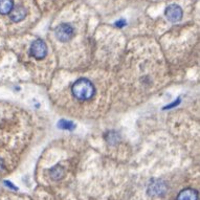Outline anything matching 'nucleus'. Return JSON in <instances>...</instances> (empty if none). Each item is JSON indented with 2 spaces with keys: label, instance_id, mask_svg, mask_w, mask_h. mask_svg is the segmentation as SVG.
<instances>
[{
  "label": "nucleus",
  "instance_id": "f257e3e1",
  "mask_svg": "<svg viewBox=\"0 0 200 200\" xmlns=\"http://www.w3.org/2000/svg\"><path fill=\"white\" fill-rule=\"evenodd\" d=\"M74 97L79 101H88L92 99L95 93V88L90 80L86 78L79 79L71 87Z\"/></svg>",
  "mask_w": 200,
  "mask_h": 200
},
{
  "label": "nucleus",
  "instance_id": "f03ea898",
  "mask_svg": "<svg viewBox=\"0 0 200 200\" xmlns=\"http://www.w3.org/2000/svg\"><path fill=\"white\" fill-rule=\"evenodd\" d=\"M30 56L37 60H42L47 55V45L42 39L35 40L30 46Z\"/></svg>",
  "mask_w": 200,
  "mask_h": 200
},
{
  "label": "nucleus",
  "instance_id": "7ed1b4c3",
  "mask_svg": "<svg viewBox=\"0 0 200 200\" xmlns=\"http://www.w3.org/2000/svg\"><path fill=\"white\" fill-rule=\"evenodd\" d=\"M55 35L59 41L61 42H68L69 40L74 37V28L71 25H69L67 23L60 24L55 30Z\"/></svg>",
  "mask_w": 200,
  "mask_h": 200
},
{
  "label": "nucleus",
  "instance_id": "20e7f679",
  "mask_svg": "<svg viewBox=\"0 0 200 200\" xmlns=\"http://www.w3.org/2000/svg\"><path fill=\"white\" fill-rule=\"evenodd\" d=\"M182 9L179 5L177 4H171L166 9V16L169 21L173 23L179 22L182 19Z\"/></svg>",
  "mask_w": 200,
  "mask_h": 200
},
{
  "label": "nucleus",
  "instance_id": "39448f33",
  "mask_svg": "<svg viewBox=\"0 0 200 200\" xmlns=\"http://www.w3.org/2000/svg\"><path fill=\"white\" fill-rule=\"evenodd\" d=\"M166 190H167L166 184L163 183L161 180H153L152 183L149 184L148 192H149V194H151L153 196H160L165 194Z\"/></svg>",
  "mask_w": 200,
  "mask_h": 200
},
{
  "label": "nucleus",
  "instance_id": "423d86ee",
  "mask_svg": "<svg viewBox=\"0 0 200 200\" xmlns=\"http://www.w3.org/2000/svg\"><path fill=\"white\" fill-rule=\"evenodd\" d=\"M26 16V9L22 5H17L16 7H13L12 12L9 13V18L13 22H20Z\"/></svg>",
  "mask_w": 200,
  "mask_h": 200
},
{
  "label": "nucleus",
  "instance_id": "0eeeda50",
  "mask_svg": "<svg viewBox=\"0 0 200 200\" xmlns=\"http://www.w3.org/2000/svg\"><path fill=\"white\" fill-rule=\"evenodd\" d=\"M176 200H199L198 192L194 189H184L177 195Z\"/></svg>",
  "mask_w": 200,
  "mask_h": 200
},
{
  "label": "nucleus",
  "instance_id": "6e6552de",
  "mask_svg": "<svg viewBox=\"0 0 200 200\" xmlns=\"http://www.w3.org/2000/svg\"><path fill=\"white\" fill-rule=\"evenodd\" d=\"M14 7V0H0V15H9Z\"/></svg>",
  "mask_w": 200,
  "mask_h": 200
},
{
  "label": "nucleus",
  "instance_id": "1a4fd4ad",
  "mask_svg": "<svg viewBox=\"0 0 200 200\" xmlns=\"http://www.w3.org/2000/svg\"><path fill=\"white\" fill-rule=\"evenodd\" d=\"M49 173H51V176L53 180H58L62 178V176L64 175V169L61 166H56L49 170Z\"/></svg>",
  "mask_w": 200,
  "mask_h": 200
},
{
  "label": "nucleus",
  "instance_id": "9d476101",
  "mask_svg": "<svg viewBox=\"0 0 200 200\" xmlns=\"http://www.w3.org/2000/svg\"><path fill=\"white\" fill-rule=\"evenodd\" d=\"M59 125V128H62V129H66V130H74V124H72L71 122H68V121H65V120H61L60 122L58 123Z\"/></svg>",
  "mask_w": 200,
  "mask_h": 200
},
{
  "label": "nucleus",
  "instance_id": "9b49d317",
  "mask_svg": "<svg viewBox=\"0 0 200 200\" xmlns=\"http://www.w3.org/2000/svg\"><path fill=\"white\" fill-rule=\"evenodd\" d=\"M115 25H116L117 27H123L124 25H126V21H125V20L117 21V22H115Z\"/></svg>",
  "mask_w": 200,
  "mask_h": 200
},
{
  "label": "nucleus",
  "instance_id": "f8f14e48",
  "mask_svg": "<svg viewBox=\"0 0 200 200\" xmlns=\"http://www.w3.org/2000/svg\"><path fill=\"white\" fill-rule=\"evenodd\" d=\"M179 103H180V99H178V100H176V102L173 103L172 105H169V106H167V107H165V109H170V108H172V107H175V106L178 105Z\"/></svg>",
  "mask_w": 200,
  "mask_h": 200
},
{
  "label": "nucleus",
  "instance_id": "ddd939ff",
  "mask_svg": "<svg viewBox=\"0 0 200 200\" xmlns=\"http://www.w3.org/2000/svg\"><path fill=\"white\" fill-rule=\"evenodd\" d=\"M3 169H4V161H3V159L0 158V171H2Z\"/></svg>",
  "mask_w": 200,
  "mask_h": 200
}]
</instances>
